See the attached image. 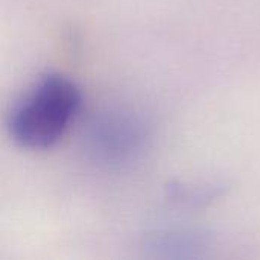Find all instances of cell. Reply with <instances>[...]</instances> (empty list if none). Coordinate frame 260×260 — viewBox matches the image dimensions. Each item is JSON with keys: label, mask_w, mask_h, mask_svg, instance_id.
<instances>
[{"label": "cell", "mask_w": 260, "mask_h": 260, "mask_svg": "<svg viewBox=\"0 0 260 260\" xmlns=\"http://www.w3.org/2000/svg\"><path fill=\"white\" fill-rule=\"evenodd\" d=\"M81 102V90L70 78L49 73L14 104L6 120L9 137L26 149H49L64 137Z\"/></svg>", "instance_id": "1"}, {"label": "cell", "mask_w": 260, "mask_h": 260, "mask_svg": "<svg viewBox=\"0 0 260 260\" xmlns=\"http://www.w3.org/2000/svg\"><path fill=\"white\" fill-rule=\"evenodd\" d=\"M215 236L210 230L180 229L163 235L157 241V248L171 259H201L213 247Z\"/></svg>", "instance_id": "2"}, {"label": "cell", "mask_w": 260, "mask_h": 260, "mask_svg": "<svg viewBox=\"0 0 260 260\" xmlns=\"http://www.w3.org/2000/svg\"><path fill=\"white\" fill-rule=\"evenodd\" d=\"M227 192L229 186L221 181H203L195 184L177 183L172 187V198L186 207L203 209L216 203Z\"/></svg>", "instance_id": "3"}]
</instances>
